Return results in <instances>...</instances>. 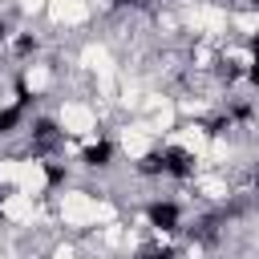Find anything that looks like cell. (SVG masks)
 Listing matches in <instances>:
<instances>
[{
    "label": "cell",
    "instance_id": "1",
    "mask_svg": "<svg viewBox=\"0 0 259 259\" xmlns=\"http://www.w3.org/2000/svg\"><path fill=\"white\" fill-rule=\"evenodd\" d=\"M190 170H194V162H190V154H186V150H178V146H166V150H162V174L186 178Z\"/></svg>",
    "mask_w": 259,
    "mask_h": 259
},
{
    "label": "cell",
    "instance_id": "2",
    "mask_svg": "<svg viewBox=\"0 0 259 259\" xmlns=\"http://www.w3.org/2000/svg\"><path fill=\"white\" fill-rule=\"evenodd\" d=\"M146 214H150V227H158V231H178V219H182L174 202H150Z\"/></svg>",
    "mask_w": 259,
    "mask_h": 259
},
{
    "label": "cell",
    "instance_id": "3",
    "mask_svg": "<svg viewBox=\"0 0 259 259\" xmlns=\"http://www.w3.org/2000/svg\"><path fill=\"white\" fill-rule=\"evenodd\" d=\"M57 142H61V130L53 121H36V130H32V154H49Z\"/></svg>",
    "mask_w": 259,
    "mask_h": 259
},
{
    "label": "cell",
    "instance_id": "4",
    "mask_svg": "<svg viewBox=\"0 0 259 259\" xmlns=\"http://www.w3.org/2000/svg\"><path fill=\"white\" fill-rule=\"evenodd\" d=\"M81 158H85V166H109V158H113V146H109V142H93V146H89Z\"/></svg>",
    "mask_w": 259,
    "mask_h": 259
},
{
    "label": "cell",
    "instance_id": "5",
    "mask_svg": "<svg viewBox=\"0 0 259 259\" xmlns=\"http://www.w3.org/2000/svg\"><path fill=\"white\" fill-rule=\"evenodd\" d=\"M20 121H24V105H20V101L8 105V109H0V134H12Z\"/></svg>",
    "mask_w": 259,
    "mask_h": 259
},
{
    "label": "cell",
    "instance_id": "6",
    "mask_svg": "<svg viewBox=\"0 0 259 259\" xmlns=\"http://www.w3.org/2000/svg\"><path fill=\"white\" fill-rule=\"evenodd\" d=\"M138 174H162V150H158V154H146V158L138 162Z\"/></svg>",
    "mask_w": 259,
    "mask_h": 259
},
{
    "label": "cell",
    "instance_id": "7",
    "mask_svg": "<svg viewBox=\"0 0 259 259\" xmlns=\"http://www.w3.org/2000/svg\"><path fill=\"white\" fill-rule=\"evenodd\" d=\"M45 178H49V182L57 186V182H65V170H61L57 162H45Z\"/></svg>",
    "mask_w": 259,
    "mask_h": 259
},
{
    "label": "cell",
    "instance_id": "8",
    "mask_svg": "<svg viewBox=\"0 0 259 259\" xmlns=\"http://www.w3.org/2000/svg\"><path fill=\"white\" fill-rule=\"evenodd\" d=\"M138 259H174V251L170 247H154V251H142Z\"/></svg>",
    "mask_w": 259,
    "mask_h": 259
},
{
    "label": "cell",
    "instance_id": "9",
    "mask_svg": "<svg viewBox=\"0 0 259 259\" xmlns=\"http://www.w3.org/2000/svg\"><path fill=\"white\" fill-rule=\"evenodd\" d=\"M4 40H8V20L0 16V45H4Z\"/></svg>",
    "mask_w": 259,
    "mask_h": 259
},
{
    "label": "cell",
    "instance_id": "10",
    "mask_svg": "<svg viewBox=\"0 0 259 259\" xmlns=\"http://www.w3.org/2000/svg\"><path fill=\"white\" fill-rule=\"evenodd\" d=\"M113 4H146V0H113Z\"/></svg>",
    "mask_w": 259,
    "mask_h": 259
}]
</instances>
